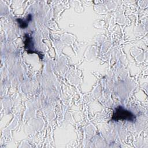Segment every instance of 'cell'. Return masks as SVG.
<instances>
[{"instance_id": "obj_1", "label": "cell", "mask_w": 148, "mask_h": 148, "mask_svg": "<svg viewBox=\"0 0 148 148\" xmlns=\"http://www.w3.org/2000/svg\"><path fill=\"white\" fill-rule=\"evenodd\" d=\"M135 116L131 112L123 108L122 106H119L116 108L113 112L112 120L120 121V120H127L130 121H134L135 120Z\"/></svg>"}, {"instance_id": "obj_2", "label": "cell", "mask_w": 148, "mask_h": 148, "mask_svg": "<svg viewBox=\"0 0 148 148\" xmlns=\"http://www.w3.org/2000/svg\"><path fill=\"white\" fill-rule=\"evenodd\" d=\"M31 20V14H29L27 16V18L26 20H23V19H21V18L17 19L19 25L21 28H25L27 27L28 23Z\"/></svg>"}]
</instances>
